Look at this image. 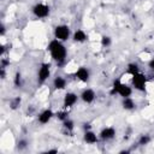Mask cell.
Here are the masks:
<instances>
[{"mask_svg":"<svg viewBox=\"0 0 154 154\" xmlns=\"http://www.w3.org/2000/svg\"><path fill=\"white\" fill-rule=\"evenodd\" d=\"M49 51H51V53H52L53 59H55V60H58V61H63L64 58H65V55H66V51H65L64 46H63L60 42H58L57 40L51 42V45H49Z\"/></svg>","mask_w":154,"mask_h":154,"instance_id":"cell-1","label":"cell"},{"mask_svg":"<svg viewBox=\"0 0 154 154\" xmlns=\"http://www.w3.org/2000/svg\"><path fill=\"white\" fill-rule=\"evenodd\" d=\"M113 93H119L122 96L124 97H128L130 94H131V89L125 85V84H122L119 81H116L114 82V87H113V90H112V94Z\"/></svg>","mask_w":154,"mask_h":154,"instance_id":"cell-2","label":"cell"},{"mask_svg":"<svg viewBox=\"0 0 154 154\" xmlns=\"http://www.w3.org/2000/svg\"><path fill=\"white\" fill-rule=\"evenodd\" d=\"M134 76V78H132V82H134V84H135V87L137 88V89H140V90H144V85H146V77L143 76V75H141V73H135V75H132Z\"/></svg>","mask_w":154,"mask_h":154,"instance_id":"cell-3","label":"cell"},{"mask_svg":"<svg viewBox=\"0 0 154 154\" xmlns=\"http://www.w3.org/2000/svg\"><path fill=\"white\" fill-rule=\"evenodd\" d=\"M69 28L65 25H60L55 28V36L59 40H66L69 37Z\"/></svg>","mask_w":154,"mask_h":154,"instance_id":"cell-4","label":"cell"},{"mask_svg":"<svg viewBox=\"0 0 154 154\" xmlns=\"http://www.w3.org/2000/svg\"><path fill=\"white\" fill-rule=\"evenodd\" d=\"M48 7L43 4H38L34 7V13L37 16V17H46L48 14Z\"/></svg>","mask_w":154,"mask_h":154,"instance_id":"cell-5","label":"cell"},{"mask_svg":"<svg viewBox=\"0 0 154 154\" xmlns=\"http://www.w3.org/2000/svg\"><path fill=\"white\" fill-rule=\"evenodd\" d=\"M49 76V65L48 64H43L42 67L40 69V72H38V77L41 81H45L47 77Z\"/></svg>","mask_w":154,"mask_h":154,"instance_id":"cell-6","label":"cell"},{"mask_svg":"<svg viewBox=\"0 0 154 154\" xmlns=\"http://www.w3.org/2000/svg\"><path fill=\"white\" fill-rule=\"evenodd\" d=\"M77 101V96L75 95V94H72V93H69V94H66L65 95V100H64V103H65V106L66 107H70V106H72L75 102Z\"/></svg>","mask_w":154,"mask_h":154,"instance_id":"cell-7","label":"cell"},{"mask_svg":"<svg viewBox=\"0 0 154 154\" xmlns=\"http://www.w3.org/2000/svg\"><path fill=\"white\" fill-rule=\"evenodd\" d=\"M76 76H77L81 81H83V82H87V81H88V78H89V73H88V71H87L84 67H81V69L77 71Z\"/></svg>","mask_w":154,"mask_h":154,"instance_id":"cell-8","label":"cell"},{"mask_svg":"<svg viewBox=\"0 0 154 154\" xmlns=\"http://www.w3.org/2000/svg\"><path fill=\"white\" fill-rule=\"evenodd\" d=\"M82 99H83L85 102H91V101L94 100V91L90 90V89L83 91V94H82Z\"/></svg>","mask_w":154,"mask_h":154,"instance_id":"cell-9","label":"cell"},{"mask_svg":"<svg viewBox=\"0 0 154 154\" xmlns=\"http://www.w3.org/2000/svg\"><path fill=\"white\" fill-rule=\"evenodd\" d=\"M113 136H114V129H112V128H106V129L102 130V132H101V137H102V138H106V140L112 138Z\"/></svg>","mask_w":154,"mask_h":154,"instance_id":"cell-10","label":"cell"},{"mask_svg":"<svg viewBox=\"0 0 154 154\" xmlns=\"http://www.w3.org/2000/svg\"><path fill=\"white\" fill-rule=\"evenodd\" d=\"M51 117H52V112L47 109V111H45V112L40 116V118H38V119H40V122H41V123H47V122L51 119Z\"/></svg>","mask_w":154,"mask_h":154,"instance_id":"cell-11","label":"cell"},{"mask_svg":"<svg viewBox=\"0 0 154 154\" xmlns=\"http://www.w3.org/2000/svg\"><path fill=\"white\" fill-rule=\"evenodd\" d=\"M84 138L88 143H95L96 142V136L91 132V131H87L85 135H84Z\"/></svg>","mask_w":154,"mask_h":154,"instance_id":"cell-12","label":"cell"},{"mask_svg":"<svg viewBox=\"0 0 154 154\" xmlns=\"http://www.w3.org/2000/svg\"><path fill=\"white\" fill-rule=\"evenodd\" d=\"M54 87H55L57 89H63V88L65 87V81H64L61 77H57V78L54 79Z\"/></svg>","mask_w":154,"mask_h":154,"instance_id":"cell-13","label":"cell"},{"mask_svg":"<svg viewBox=\"0 0 154 154\" xmlns=\"http://www.w3.org/2000/svg\"><path fill=\"white\" fill-rule=\"evenodd\" d=\"M123 106L126 108V109H131V108H134V101L131 100V99H129V97H125L124 99V101H123Z\"/></svg>","mask_w":154,"mask_h":154,"instance_id":"cell-14","label":"cell"},{"mask_svg":"<svg viewBox=\"0 0 154 154\" xmlns=\"http://www.w3.org/2000/svg\"><path fill=\"white\" fill-rule=\"evenodd\" d=\"M75 40L76 41H79V42H82V41H84L85 40V34L83 32V31H81V30H78V31H76L75 32Z\"/></svg>","mask_w":154,"mask_h":154,"instance_id":"cell-15","label":"cell"},{"mask_svg":"<svg viewBox=\"0 0 154 154\" xmlns=\"http://www.w3.org/2000/svg\"><path fill=\"white\" fill-rule=\"evenodd\" d=\"M129 72H130L131 75H135V73H137V72H138L137 65H136V64H131V65H129Z\"/></svg>","mask_w":154,"mask_h":154,"instance_id":"cell-16","label":"cell"},{"mask_svg":"<svg viewBox=\"0 0 154 154\" xmlns=\"http://www.w3.org/2000/svg\"><path fill=\"white\" fill-rule=\"evenodd\" d=\"M148 141H149V137L148 136H142L141 140H140V143L141 144H146V143H148Z\"/></svg>","mask_w":154,"mask_h":154,"instance_id":"cell-17","label":"cell"},{"mask_svg":"<svg viewBox=\"0 0 154 154\" xmlns=\"http://www.w3.org/2000/svg\"><path fill=\"white\" fill-rule=\"evenodd\" d=\"M109 42H111V41H109V37H106V36L102 37V45H103V46H108Z\"/></svg>","mask_w":154,"mask_h":154,"instance_id":"cell-18","label":"cell"},{"mask_svg":"<svg viewBox=\"0 0 154 154\" xmlns=\"http://www.w3.org/2000/svg\"><path fill=\"white\" fill-rule=\"evenodd\" d=\"M65 128H67V129H72V128H73V124H72V122H70V120H66V122H65Z\"/></svg>","mask_w":154,"mask_h":154,"instance_id":"cell-19","label":"cell"},{"mask_svg":"<svg viewBox=\"0 0 154 154\" xmlns=\"http://www.w3.org/2000/svg\"><path fill=\"white\" fill-rule=\"evenodd\" d=\"M149 66H150V67H152V69L154 70V59H153V60H152V61L149 63Z\"/></svg>","mask_w":154,"mask_h":154,"instance_id":"cell-20","label":"cell"},{"mask_svg":"<svg viewBox=\"0 0 154 154\" xmlns=\"http://www.w3.org/2000/svg\"><path fill=\"white\" fill-rule=\"evenodd\" d=\"M19 144H20V147H25V142H24V141H22Z\"/></svg>","mask_w":154,"mask_h":154,"instance_id":"cell-21","label":"cell"}]
</instances>
